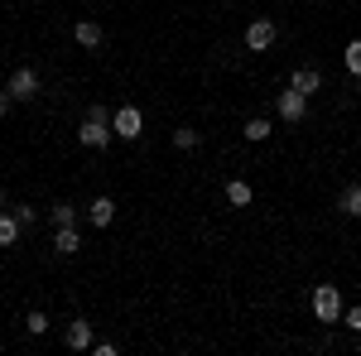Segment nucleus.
<instances>
[{
	"label": "nucleus",
	"mask_w": 361,
	"mask_h": 356,
	"mask_svg": "<svg viewBox=\"0 0 361 356\" xmlns=\"http://www.w3.org/2000/svg\"><path fill=\"white\" fill-rule=\"evenodd\" d=\"M54 250H58V255H78V250H82L78 226H58V231H54Z\"/></svg>",
	"instance_id": "8"
},
{
	"label": "nucleus",
	"mask_w": 361,
	"mask_h": 356,
	"mask_svg": "<svg viewBox=\"0 0 361 356\" xmlns=\"http://www.w3.org/2000/svg\"><path fill=\"white\" fill-rule=\"evenodd\" d=\"M15 217H20V226H34V221H39V212H34V207H25V202H20V207H15Z\"/></svg>",
	"instance_id": "21"
},
{
	"label": "nucleus",
	"mask_w": 361,
	"mask_h": 356,
	"mask_svg": "<svg viewBox=\"0 0 361 356\" xmlns=\"http://www.w3.org/2000/svg\"><path fill=\"white\" fill-rule=\"evenodd\" d=\"M308 303H313V318L318 323H342V294H337V284H318Z\"/></svg>",
	"instance_id": "2"
},
{
	"label": "nucleus",
	"mask_w": 361,
	"mask_h": 356,
	"mask_svg": "<svg viewBox=\"0 0 361 356\" xmlns=\"http://www.w3.org/2000/svg\"><path fill=\"white\" fill-rule=\"evenodd\" d=\"M5 87H10L15 102H34V97H39V73H34V68H15Z\"/></svg>",
	"instance_id": "6"
},
{
	"label": "nucleus",
	"mask_w": 361,
	"mask_h": 356,
	"mask_svg": "<svg viewBox=\"0 0 361 356\" xmlns=\"http://www.w3.org/2000/svg\"><path fill=\"white\" fill-rule=\"evenodd\" d=\"M63 342H68L73 352H92V323H87V318H73L68 332H63Z\"/></svg>",
	"instance_id": "7"
},
{
	"label": "nucleus",
	"mask_w": 361,
	"mask_h": 356,
	"mask_svg": "<svg viewBox=\"0 0 361 356\" xmlns=\"http://www.w3.org/2000/svg\"><path fill=\"white\" fill-rule=\"evenodd\" d=\"M337 212H342V217H361V183H347V188H342Z\"/></svg>",
	"instance_id": "11"
},
{
	"label": "nucleus",
	"mask_w": 361,
	"mask_h": 356,
	"mask_svg": "<svg viewBox=\"0 0 361 356\" xmlns=\"http://www.w3.org/2000/svg\"><path fill=\"white\" fill-rule=\"evenodd\" d=\"M342 323H347L352 332H361V303H357V308H342Z\"/></svg>",
	"instance_id": "20"
},
{
	"label": "nucleus",
	"mask_w": 361,
	"mask_h": 356,
	"mask_svg": "<svg viewBox=\"0 0 361 356\" xmlns=\"http://www.w3.org/2000/svg\"><path fill=\"white\" fill-rule=\"evenodd\" d=\"M342 63H347V73H352V78H361V39H352V44L342 49Z\"/></svg>",
	"instance_id": "17"
},
{
	"label": "nucleus",
	"mask_w": 361,
	"mask_h": 356,
	"mask_svg": "<svg viewBox=\"0 0 361 356\" xmlns=\"http://www.w3.org/2000/svg\"><path fill=\"white\" fill-rule=\"evenodd\" d=\"M20 231H25V226H20L15 212H0V246H15V241H20Z\"/></svg>",
	"instance_id": "13"
},
{
	"label": "nucleus",
	"mask_w": 361,
	"mask_h": 356,
	"mask_svg": "<svg viewBox=\"0 0 361 356\" xmlns=\"http://www.w3.org/2000/svg\"><path fill=\"white\" fill-rule=\"evenodd\" d=\"M226 202H231V207H250V183L246 178H231V183H226Z\"/></svg>",
	"instance_id": "15"
},
{
	"label": "nucleus",
	"mask_w": 361,
	"mask_h": 356,
	"mask_svg": "<svg viewBox=\"0 0 361 356\" xmlns=\"http://www.w3.org/2000/svg\"><path fill=\"white\" fill-rule=\"evenodd\" d=\"M289 87H294V92H304V97H313V92L323 87V73H318V68H299V73L289 78Z\"/></svg>",
	"instance_id": "10"
},
{
	"label": "nucleus",
	"mask_w": 361,
	"mask_h": 356,
	"mask_svg": "<svg viewBox=\"0 0 361 356\" xmlns=\"http://www.w3.org/2000/svg\"><path fill=\"white\" fill-rule=\"evenodd\" d=\"M78 140H82L87 149H106V145L116 140V130H111V111L92 102V111H87V121L78 125Z\"/></svg>",
	"instance_id": "1"
},
{
	"label": "nucleus",
	"mask_w": 361,
	"mask_h": 356,
	"mask_svg": "<svg viewBox=\"0 0 361 356\" xmlns=\"http://www.w3.org/2000/svg\"><path fill=\"white\" fill-rule=\"evenodd\" d=\"M0 212H5V188H0Z\"/></svg>",
	"instance_id": "23"
},
{
	"label": "nucleus",
	"mask_w": 361,
	"mask_h": 356,
	"mask_svg": "<svg viewBox=\"0 0 361 356\" xmlns=\"http://www.w3.org/2000/svg\"><path fill=\"white\" fill-rule=\"evenodd\" d=\"M73 39H78L82 49H102V39H106V34H102V25H97V20H78Z\"/></svg>",
	"instance_id": "9"
},
{
	"label": "nucleus",
	"mask_w": 361,
	"mask_h": 356,
	"mask_svg": "<svg viewBox=\"0 0 361 356\" xmlns=\"http://www.w3.org/2000/svg\"><path fill=\"white\" fill-rule=\"evenodd\" d=\"M111 130L121 140H140L145 135V116H140L135 106H121V111H111Z\"/></svg>",
	"instance_id": "4"
},
{
	"label": "nucleus",
	"mask_w": 361,
	"mask_h": 356,
	"mask_svg": "<svg viewBox=\"0 0 361 356\" xmlns=\"http://www.w3.org/2000/svg\"><path fill=\"white\" fill-rule=\"evenodd\" d=\"M10 102H15V97H10V87H0V116L10 111Z\"/></svg>",
	"instance_id": "22"
},
{
	"label": "nucleus",
	"mask_w": 361,
	"mask_h": 356,
	"mask_svg": "<svg viewBox=\"0 0 361 356\" xmlns=\"http://www.w3.org/2000/svg\"><path fill=\"white\" fill-rule=\"evenodd\" d=\"M270 135H275V125H270L265 116H250V121H246V140H250V145H260V140H270Z\"/></svg>",
	"instance_id": "14"
},
{
	"label": "nucleus",
	"mask_w": 361,
	"mask_h": 356,
	"mask_svg": "<svg viewBox=\"0 0 361 356\" xmlns=\"http://www.w3.org/2000/svg\"><path fill=\"white\" fill-rule=\"evenodd\" d=\"M49 217H54V226H78V207H73V202H54Z\"/></svg>",
	"instance_id": "16"
},
{
	"label": "nucleus",
	"mask_w": 361,
	"mask_h": 356,
	"mask_svg": "<svg viewBox=\"0 0 361 356\" xmlns=\"http://www.w3.org/2000/svg\"><path fill=\"white\" fill-rule=\"evenodd\" d=\"M275 39H279L275 20H250V25H246V49H250V54H265Z\"/></svg>",
	"instance_id": "5"
},
{
	"label": "nucleus",
	"mask_w": 361,
	"mask_h": 356,
	"mask_svg": "<svg viewBox=\"0 0 361 356\" xmlns=\"http://www.w3.org/2000/svg\"><path fill=\"white\" fill-rule=\"evenodd\" d=\"M173 145H178V149H197V145H202V135H197L193 125H178V130H173Z\"/></svg>",
	"instance_id": "18"
},
{
	"label": "nucleus",
	"mask_w": 361,
	"mask_h": 356,
	"mask_svg": "<svg viewBox=\"0 0 361 356\" xmlns=\"http://www.w3.org/2000/svg\"><path fill=\"white\" fill-rule=\"evenodd\" d=\"M87 217H92V226H111V217H116V202H111V197H92Z\"/></svg>",
	"instance_id": "12"
},
{
	"label": "nucleus",
	"mask_w": 361,
	"mask_h": 356,
	"mask_svg": "<svg viewBox=\"0 0 361 356\" xmlns=\"http://www.w3.org/2000/svg\"><path fill=\"white\" fill-rule=\"evenodd\" d=\"M275 111H279V121H284V125H299V121L308 116V97H304V92H294V87H284V92H279V102H275Z\"/></svg>",
	"instance_id": "3"
},
{
	"label": "nucleus",
	"mask_w": 361,
	"mask_h": 356,
	"mask_svg": "<svg viewBox=\"0 0 361 356\" xmlns=\"http://www.w3.org/2000/svg\"><path fill=\"white\" fill-rule=\"evenodd\" d=\"M25 328L34 332V337H44V332H49V313H39V308H34V313L25 318Z\"/></svg>",
	"instance_id": "19"
}]
</instances>
